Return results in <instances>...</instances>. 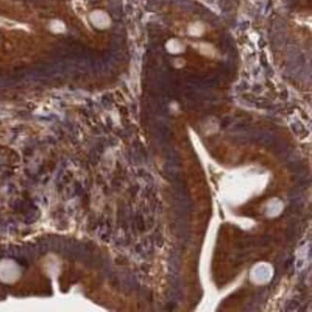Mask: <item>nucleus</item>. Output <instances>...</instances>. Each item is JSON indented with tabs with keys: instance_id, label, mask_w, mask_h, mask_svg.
Returning a JSON list of instances; mask_svg holds the SVG:
<instances>
[{
	"instance_id": "f257e3e1",
	"label": "nucleus",
	"mask_w": 312,
	"mask_h": 312,
	"mask_svg": "<svg viewBox=\"0 0 312 312\" xmlns=\"http://www.w3.org/2000/svg\"><path fill=\"white\" fill-rule=\"evenodd\" d=\"M51 29L56 33H61L65 30L64 24L60 20H54L51 23Z\"/></svg>"
}]
</instances>
